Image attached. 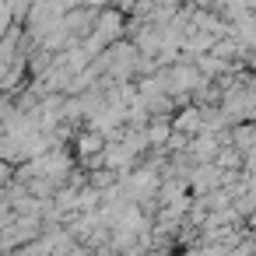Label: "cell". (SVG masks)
<instances>
[{
    "mask_svg": "<svg viewBox=\"0 0 256 256\" xmlns=\"http://www.w3.org/2000/svg\"><path fill=\"white\" fill-rule=\"evenodd\" d=\"M176 126H179V130H196V126H200V116H196V112H182Z\"/></svg>",
    "mask_w": 256,
    "mask_h": 256,
    "instance_id": "6da1fadb",
    "label": "cell"
}]
</instances>
